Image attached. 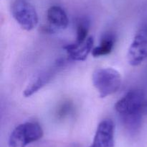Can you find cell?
Segmentation results:
<instances>
[{"label":"cell","mask_w":147,"mask_h":147,"mask_svg":"<svg viewBox=\"0 0 147 147\" xmlns=\"http://www.w3.org/2000/svg\"><path fill=\"white\" fill-rule=\"evenodd\" d=\"M92 82L100 97L105 98L120 89L122 77L121 74L113 68H98L93 73Z\"/></svg>","instance_id":"1"},{"label":"cell","mask_w":147,"mask_h":147,"mask_svg":"<svg viewBox=\"0 0 147 147\" xmlns=\"http://www.w3.org/2000/svg\"><path fill=\"white\" fill-rule=\"evenodd\" d=\"M43 136L41 125L35 122H26L13 129L9 137V147H26Z\"/></svg>","instance_id":"2"},{"label":"cell","mask_w":147,"mask_h":147,"mask_svg":"<svg viewBox=\"0 0 147 147\" xmlns=\"http://www.w3.org/2000/svg\"><path fill=\"white\" fill-rule=\"evenodd\" d=\"M13 18L24 30L31 31L38 24V14L34 6L27 0H14L11 7Z\"/></svg>","instance_id":"3"},{"label":"cell","mask_w":147,"mask_h":147,"mask_svg":"<svg viewBox=\"0 0 147 147\" xmlns=\"http://www.w3.org/2000/svg\"><path fill=\"white\" fill-rule=\"evenodd\" d=\"M146 99V94L143 89H132L116 102L115 110L121 118L133 115H139L143 118L141 110Z\"/></svg>","instance_id":"4"},{"label":"cell","mask_w":147,"mask_h":147,"mask_svg":"<svg viewBox=\"0 0 147 147\" xmlns=\"http://www.w3.org/2000/svg\"><path fill=\"white\" fill-rule=\"evenodd\" d=\"M147 59V27L141 28L135 35L127 53V60L132 66H137Z\"/></svg>","instance_id":"5"},{"label":"cell","mask_w":147,"mask_h":147,"mask_svg":"<svg viewBox=\"0 0 147 147\" xmlns=\"http://www.w3.org/2000/svg\"><path fill=\"white\" fill-rule=\"evenodd\" d=\"M115 126L113 120L105 119L98 124L90 147H114Z\"/></svg>","instance_id":"6"},{"label":"cell","mask_w":147,"mask_h":147,"mask_svg":"<svg viewBox=\"0 0 147 147\" xmlns=\"http://www.w3.org/2000/svg\"><path fill=\"white\" fill-rule=\"evenodd\" d=\"M93 37L89 36L83 43H77L66 45L64 49L67 52L68 57L75 61H83L87 59L93 50Z\"/></svg>","instance_id":"7"},{"label":"cell","mask_w":147,"mask_h":147,"mask_svg":"<svg viewBox=\"0 0 147 147\" xmlns=\"http://www.w3.org/2000/svg\"><path fill=\"white\" fill-rule=\"evenodd\" d=\"M47 19L49 24L45 27L47 32L55 33L56 30L65 29L68 25V18L66 12L59 6H52L47 10Z\"/></svg>","instance_id":"8"},{"label":"cell","mask_w":147,"mask_h":147,"mask_svg":"<svg viewBox=\"0 0 147 147\" xmlns=\"http://www.w3.org/2000/svg\"><path fill=\"white\" fill-rule=\"evenodd\" d=\"M115 42H116V37L113 33H105L100 40L99 46H96L92 50V56L93 57L98 58L109 55L113 50Z\"/></svg>","instance_id":"9"},{"label":"cell","mask_w":147,"mask_h":147,"mask_svg":"<svg viewBox=\"0 0 147 147\" xmlns=\"http://www.w3.org/2000/svg\"><path fill=\"white\" fill-rule=\"evenodd\" d=\"M52 78V73L50 72H44L39 74L34 79H33L27 86L23 92V95L25 97L32 96L44 86H45Z\"/></svg>","instance_id":"10"},{"label":"cell","mask_w":147,"mask_h":147,"mask_svg":"<svg viewBox=\"0 0 147 147\" xmlns=\"http://www.w3.org/2000/svg\"><path fill=\"white\" fill-rule=\"evenodd\" d=\"M90 27V21L87 17H80L77 21L76 40L75 42L83 43L88 37V33Z\"/></svg>","instance_id":"11"},{"label":"cell","mask_w":147,"mask_h":147,"mask_svg":"<svg viewBox=\"0 0 147 147\" xmlns=\"http://www.w3.org/2000/svg\"><path fill=\"white\" fill-rule=\"evenodd\" d=\"M141 114L143 116H145V115H147V99L145 100L143 105H142V110H141Z\"/></svg>","instance_id":"12"}]
</instances>
